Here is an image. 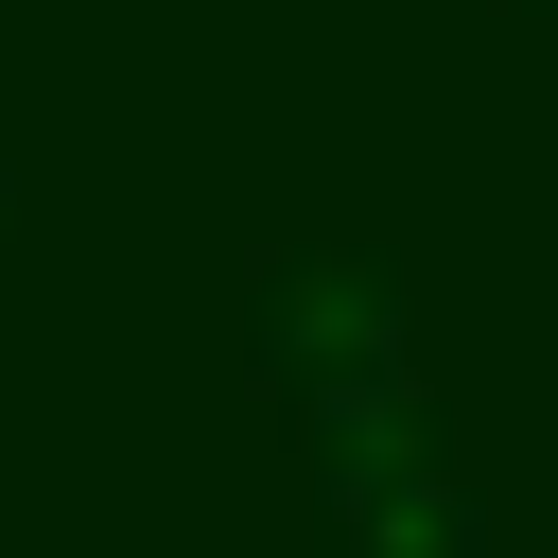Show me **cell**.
Wrapping results in <instances>:
<instances>
[{"instance_id": "3", "label": "cell", "mask_w": 558, "mask_h": 558, "mask_svg": "<svg viewBox=\"0 0 558 558\" xmlns=\"http://www.w3.org/2000/svg\"><path fill=\"white\" fill-rule=\"evenodd\" d=\"M0 209H17V140H0Z\"/></svg>"}, {"instance_id": "4", "label": "cell", "mask_w": 558, "mask_h": 558, "mask_svg": "<svg viewBox=\"0 0 558 558\" xmlns=\"http://www.w3.org/2000/svg\"><path fill=\"white\" fill-rule=\"evenodd\" d=\"M523 17H558V0H523Z\"/></svg>"}, {"instance_id": "1", "label": "cell", "mask_w": 558, "mask_h": 558, "mask_svg": "<svg viewBox=\"0 0 558 558\" xmlns=\"http://www.w3.org/2000/svg\"><path fill=\"white\" fill-rule=\"evenodd\" d=\"M314 506H331L349 558H488V506L453 488V436H436V401L401 366L314 401Z\"/></svg>"}, {"instance_id": "2", "label": "cell", "mask_w": 558, "mask_h": 558, "mask_svg": "<svg viewBox=\"0 0 558 558\" xmlns=\"http://www.w3.org/2000/svg\"><path fill=\"white\" fill-rule=\"evenodd\" d=\"M244 366H262V401H279V418H314V401L384 384V366H401V262H366V244H331V262H262Z\"/></svg>"}]
</instances>
